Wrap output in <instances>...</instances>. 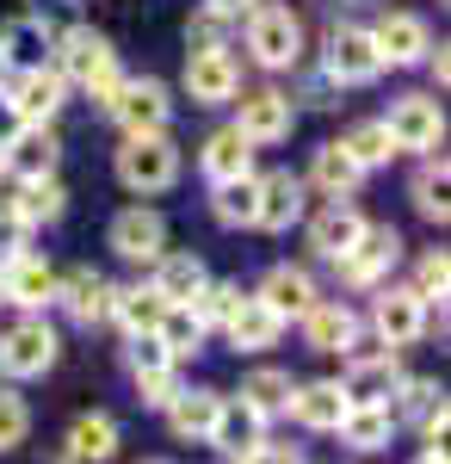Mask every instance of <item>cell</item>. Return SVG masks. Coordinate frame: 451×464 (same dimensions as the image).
<instances>
[{
	"label": "cell",
	"instance_id": "obj_1",
	"mask_svg": "<svg viewBox=\"0 0 451 464\" xmlns=\"http://www.w3.org/2000/svg\"><path fill=\"white\" fill-rule=\"evenodd\" d=\"M242 44L247 56L260 63L266 74H284L303 63V19H297V6H284V0H260V6H247L242 13Z\"/></svg>",
	"mask_w": 451,
	"mask_h": 464
},
{
	"label": "cell",
	"instance_id": "obj_2",
	"mask_svg": "<svg viewBox=\"0 0 451 464\" xmlns=\"http://www.w3.org/2000/svg\"><path fill=\"white\" fill-rule=\"evenodd\" d=\"M111 174H118L124 192H137V198L174 192V186H179V143L168 137V130H155V137H124L118 161H111Z\"/></svg>",
	"mask_w": 451,
	"mask_h": 464
},
{
	"label": "cell",
	"instance_id": "obj_3",
	"mask_svg": "<svg viewBox=\"0 0 451 464\" xmlns=\"http://www.w3.org/2000/svg\"><path fill=\"white\" fill-rule=\"evenodd\" d=\"M105 118L124 130V137H155L174 124V87L155 81V74H124V87L111 93Z\"/></svg>",
	"mask_w": 451,
	"mask_h": 464
},
{
	"label": "cell",
	"instance_id": "obj_4",
	"mask_svg": "<svg viewBox=\"0 0 451 464\" xmlns=\"http://www.w3.org/2000/svg\"><path fill=\"white\" fill-rule=\"evenodd\" d=\"M396 260H402V236H396V223H365L359 242L334 260V273H341V285H347V291H378V285H389Z\"/></svg>",
	"mask_w": 451,
	"mask_h": 464
},
{
	"label": "cell",
	"instance_id": "obj_5",
	"mask_svg": "<svg viewBox=\"0 0 451 464\" xmlns=\"http://www.w3.org/2000/svg\"><path fill=\"white\" fill-rule=\"evenodd\" d=\"M383 130H389L396 155H439V143H446L439 93H396L383 111Z\"/></svg>",
	"mask_w": 451,
	"mask_h": 464
},
{
	"label": "cell",
	"instance_id": "obj_6",
	"mask_svg": "<svg viewBox=\"0 0 451 464\" xmlns=\"http://www.w3.org/2000/svg\"><path fill=\"white\" fill-rule=\"evenodd\" d=\"M229 106H235V130L247 137V149H278L297 130V100L284 87H254V93H235Z\"/></svg>",
	"mask_w": 451,
	"mask_h": 464
},
{
	"label": "cell",
	"instance_id": "obj_7",
	"mask_svg": "<svg viewBox=\"0 0 451 464\" xmlns=\"http://www.w3.org/2000/svg\"><path fill=\"white\" fill-rule=\"evenodd\" d=\"M50 69L62 74L69 87H93L105 69H118V50H111V37L93 32V25H69V32L50 37Z\"/></svg>",
	"mask_w": 451,
	"mask_h": 464
},
{
	"label": "cell",
	"instance_id": "obj_8",
	"mask_svg": "<svg viewBox=\"0 0 451 464\" xmlns=\"http://www.w3.org/2000/svg\"><path fill=\"white\" fill-rule=\"evenodd\" d=\"M62 353V341H56V328L43 316H19L6 334H0V372L19 384V378H43L50 365Z\"/></svg>",
	"mask_w": 451,
	"mask_h": 464
},
{
	"label": "cell",
	"instance_id": "obj_9",
	"mask_svg": "<svg viewBox=\"0 0 451 464\" xmlns=\"http://www.w3.org/2000/svg\"><path fill=\"white\" fill-rule=\"evenodd\" d=\"M427 322H433V310L420 304L408 285H378V297H371V334H378L389 353H402V347H415L420 334H427Z\"/></svg>",
	"mask_w": 451,
	"mask_h": 464
},
{
	"label": "cell",
	"instance_id": "obj_10",
	"mask_svg": "<svg viewBox=\"0 0 451 464\" xmlns=\"http://www.w3.org/2000/svg\"><path fill=\"white\" fill-rule=\"evenodd\" d=\"M105 248L118 260H130V266H155L168 254V217L155 205H124L111 217V229H105Z\"/></svg>",
	"mask_w": 451,
	"mask_h": 464
},
{
	"label": "cell",
	"instance_id": "obj_11",
	"mask_svg": "<svg viewBox=\"0 0 451 464\" xmlns=\"http://www.w3.org/2000/svg\"><path fill=\"white\" fill-rule=\"evenodd\" d=\"M321 74L334 87H371L383 74L378 50H371V32L365 25H334V32L321 37Z\"/></svg>",
	"mask_w": 451,
	"mask_h": 464
},
{
	"label": "cell",
	"instance_id": "obj_12",
	"mask_svg": "<svg viewBox=\"0 0 451 464\" xmlns=\"http://www.w3.org/2000/svg\"><path fill=\"white\" fill-rule=\"evenodd\" d=\"M192 106H229L242 93V56L235 50H186V74H179Z\"/></svg>",
	"mask_w": 451,
	"mask_h": 464
},
{
	"label": "cell",
	"instance_id": "obj_13",
	"mask_svg": "<svg viewBox=\"0 0 451 464\" xmlns=\"http://www.w3.org/2000/svg\"><path fill=\"white\" fill-rule=\"evenodd\" d=\"M0 100L13 106L19 124H56V111L69 100V81L50 69V63H37V69H19L6 87H0Z\"/></svg>",
	"mask_w": 451,
	"mask_h": 464
},
{
	"label": "cell",
	"instance_id": "obj_14",
	"mask_svg": "<svg viewBox=\"0 0 451 464\" xmlns=\"http://www.w3.org/2000/svg\"><path fill=\"white\" fill-rule=\"evenodd\" d=\"M371 32V50H378L383 69H420V56L433 50V25L420 19V13H383L378 25H365Z\"/></svg>",
	"mask_w": 451,
	"mask_h": 464
},
{
	"label": "cell",
	"instance_id": "obj_15",
	"mask_svg": "<svg viewBox=\"0 0 451 464\" xmlns=\"http://www.w3.org/2000/svg\"><path fill=\"white\" fill-rule=\"evenodd\" d=\"M303 174L291 168H273V174H254V229H273L284 236L291 223H303Z\"/></svg>",
	"mask_w": 451,
	"mask_h": 464
},
{
	"label": "cell",
	"instance_id": "obj_16",
	"mask_svg": "<svg viewBox=\"0 0 451 464\" xmlns=\"http://www.w3.org/2000/svg\"><path fill=\"white\" fill-rule=\"evenodd\" d=\"M0 161H6V174L13 179H50L62 168V137H56V124H19L6 149H0Z\"/></svg>",
	"mask_w": 451,
	"mask_h": 464
},
{
	"label": "cell",
	"instance_id": "obj_17",
	"mask_svg": "<svg viewBox=\"0 0 451 464\" xmlns=\"http://www.w3.org/2000/svg\"><path fill=\"white\" fill-rule=\"evenodd\" d=\"M111 279H105L100 266H69V273H56V304L69 310V322H81V328H100V322H111Z\"/></svg>",
	"mask_w": 451,
	"mask_h": 464
},
{
	"label": "cell",
	"instance_id": "obj_18",
	"mask_svg": "<svg viewBox=\"0 0 451 464\" xmlns=\"http://www.w3.org/2000/svg\"><path fill=\"white\" fill-rule=\"evenodd\" d=\"M0 279H6V304H19L25 316H43V310L56 304V266L32 248L0 260Z\"/></svg>",
	"mask_w": 451,
	"mask_h": 464
},
{
	"label": "cell",
	"instance_id": "obj_19",
	"mask_svg": "<svg viewBox=\"0 0 451 464\" xmlns=\"http://www.w3.org/2000/svg\"><path fill=\"white\" fill-rule=\"evenodd\" d=\"M297 328H303L310 353H347V341L359 334V310H352L347 297H315L310 310L297 316Z\"/></svg>",
	"mask_w": 451,
	"mask_h": 464
},
{
	"label": "cell",
	"instance_id": "obj_20",
	"mask_svg": "<svg viewBox=\"0 0 451 464\" xmlns=\"http://www.w3.org/2000/svg\"><path fill=\"white\" fill-rule=\"evenodd\" d=\"M205 446H216L223 459L235 464V459H247V452H260V446H266V421L247 409L242 396H223V402H216V421H210V440H205Z\"/></svg>",
	"mask_w": 451,
	"mask_h": 464
},
{
	"label": "cell",
	"instance_id": "obj_21",
	"mask_svg": "<svg viewBox=\"0 0 451 464\" xmlns=\"http://www.w3.org/2000/svg\"><path fill=\"white\" fill-rule=\"evenodd\" d=\"M402 384V359L389 353H365V359H347V378H341V396L347 409H371V402H389V391Z\"/></svg>",
	"mask_w": 451,
	"mask_h": 464
},
{
	"label": "cell",
	"instance_id": "obj_22",
	"mask_svg": "<svg viewBox=\"0 0 451 464\" xmlns=\"http://www.w3.org/2000/svg\"><path fill=\"white\" fill-rule=\"evenodd\" d=\"M223 341L235 347V353H266V347H278L284 341V322L254 297V291H242V304H235V316L223 322Z\"/></svg>",
	"mask_w": 451,
	"mask_h": 464
},
{
	"label": "cell",
	"instance_id": "obj_23",
	"mask_svg": "<svg viewBox=\"0 0 451 464\" xmlns=\"http://www.w3.org/2000/svg\"><path fill=\"white\" fill-rule=\"evenodd\" d=\"M359 229H365V211H359L352 198H328V205L310 217V248L321 254V260H341V254L359 242Z\"/></svg>",
	"mask_w": 451,
	"mask_h": 464
},
{
	"label": "cell",
	"instance_id": "obj_24",
	"mask_svg": "<svg viewBox=\"0 0 451 464\" xmlns=\"http://www.w3.org/2000/svg\"><path fill=\"white\" fill-rule=\"evenodd\" d=\"M254 297H260V304H266V310H273V316L291 328V322L303 316L321 291H315V279L303 273V266H273V273L260 279V291H254Z\"/></svg>",
	"mask_w": 451,
	"mask_h": 464
},
{
	"label": "cell",
	"instance_id": "obj_25",
	"mask_svg": "<svg viewBox=\"0 0 451 464\" xmlns=\"http://www.w3.org/2000/svg\"><path fill=\"white\" fill-rule=\"evenodd\" d=\"M50 19L43 13H19V19H6L0 25V56H6V69H37V63H50Z\"/></svg>",
	"mask_w": 451,
	"mask_h": 464
},
{
	"label": "cell",
	"instance_id": "obj_26",
	"mask_svg": "<svg viewBox=\"0 0 451 464\" xmlns=\"http://www.w3.org/2000/svg\"><path fill=\"white\" fill-rule=\"evenodd\" d=\"M284 415H297V428H310V433H334L347 421V396H341L334 378H315V384H297L291 391V409Z\"/></svg>",
	"mask_w": 451,
	"mask_h": 464
},
{
	"label": "cell",
	"instance_id": "obj_27",
	"mask_svg": "<svg viewBox=\"0 0 451 464\" xmlns=\"http://www.w3.org/2000/svg\"><path fill=\"white\" fill-rule=\"evenodd\" d=\"M198 174H205L210 186L254 174V149H247V137L235 130V124H223V130H210V137H205V149H198Z\"/></svg>",
	"mask_w": 451,
	"mask_h": 464
},
{
	"label": "cell",
	"instance_id": "obj_28",
	"mask_svg": "<svg viewBox=\"0 0 451 464\" xmlns=\"http://www.w3.org/2000/svg\"><path fill=\"white\" fill-rule=\"evenodd\" d=\"M216 402H223V391H192V384H179L174 391V402L161 409L168 415V433L174 440H210V421H216Z\"/></svg>",
	"mask_w": 451,
	"mask_h": 464
},
{
	"label": "cell",
	"instance_id": "obj_29",
	"mask_svg": "<svg viewBox=\"0 0 451 464\" xmlns=\"http://www.w3.org/2000/svg\"><path fill=\"white\" fill-rule=\"evenodd\" d=\"M118 440H124L118 415H105V409H93V415H74V428H69V459H74V464H105V459H118Z\"/></svg>",
	"mask_w": 451,
	"mask_h": 464
},
{
	"label": "cell",
	"instance_id": "obj_30",
	"mask_svg": "<svg viewBox=\"0 0 451 464\" xmlns=\"http://www.w3.org/2000/svg\"><path fill=\"white\" fill-rule=\"evenodd\" d=\"M359 161H352L347 149L341 143H321L310 155V174H303V186H315V192H321V198H352V192H359Z\"/></svg>",
	"mask_w": 451,
	"mask_h": 464
},
{
	"label": "cell",
	"instance_id": "obj_31",
	"mask_svg": "<svg viewBox=\"0 0 451 464\" xmlns=\"http://www.w3.org/2000/svg\"><path fill=\"white\" fill-rule=\"evenodd\" d=\"M205 279H210V266L198 260V254H179V248H168L161 260H155V279H149V285L161 291L168 304H192Z\"/></svg>",
	"mask_w": 451,
	"mask_h": 464
},
{
	"label": "cell",
	"instance_id": "obj_32",
	"mask_svg": "<svg viewBox=\"0 0 451 464\" xmlns=\"http://www.w3.org/2000/svg\"><path fill=\"white\" fill-rule=\"evenodd\" d=\"M291 391H297V384H291V372H278V365H254L242 378V402L260 421H278V415L291 409Z\"/></svg>",
	"mask_w": 451,
	"mask_h": 464
},
{
	"label": "cell",
	"instance_id": "obj_33",
	"mask_svg": "<svg viewBox=\"0 0 451 464\" xmlns=\"http://www.w3.org/2000/svg\"><path fill=\"white\" fill-rule=\"evenodd\" d=\"M334 143H341L352 161H359V174H378V168H389V161H396V143H389L383 118H359V124H347Z\"/></svg>",
	"mask_w": 451,
	"mask_h": 464
},
{
	"label": "cell",
	"instance_id": "obj_34",
	"mask_svg": "<svg viewBox=\"0 0 451 464\" xmlns=\"http://www.w3.org/2000/svg\"><path fill=\"white\" fill-rule=\"evenodd\" d=\"M161 310H168V297L155 285H118L111 291V322H118L124 334H155Z\"/></svg>",
	"mask_w": 451,
	"mask_h": 464
},
{
	"label": "cell",
	"instance_id": "obj_35",
	"mask_svg": "<svg viewBox=\"0 0 451 464\" xmlns=\"http://www.w3.org/2000/svg\"><path fill=\"white\" fill-rule=\"evenodd\" d=\"M341 440H347L352 452H389V440H396V415L371 402V409H347V421H341Z\"/></svg>",
	"mask_w": 451,
	"mask_h": 464
},
{
	"label": "cell",
	"instance_id": "obj_36",
	"mask_svg": "<svg viewBox=\"0 0 451 464\" xmlns=\"http://www.w3.org/2000/svg\"><path fill=\"white\" fill-rule=\"evenodd\" d=\"M205 334H210V328L192 316V304H168V310H161V322H155V341H161L174 359L205 353Z\"/></svg>",
	"mask_w": 451,
	"mask_h": 464
},
{
	"label": "cell",
	"instance_id": "obj_37",
	"mask_svg": "<svg viewBox=\"0 0 451 464\" xmlns=\"http://www.w3.org/2000/svg\"><path fill=\"white\" fill-rule=\"evenodd\" d=\"M13 205H19V217L25 223H62V211H69V192H62V179H19V192H13Z\"/></svg>",
	"mask_w": 451,
	"mask_h": 464
},
{
	"label": "cell",
	"instance_id": "obj_38",
	"mask_svg": "<svg viewBox=\"0 0 451 464\" xmlns=\"http://www.w3.org/2000/svg\"><path fill=\"white\" fill-rule=\"evenodd\" d=\"M408 198H415V211L427 223H446L451 205H446V155H420V174L408 186Z\"/></svg>",
	"mask_w": 451,
	"mask_h": 464
},
{
	"label": "cell",
	"instance_id": "obj_39",
	"mask_svg": "<svg viewBox=\"0 0 451 464\" xmlns=\"http://www.w3.org/2000/svg\"><path fill=\"white\" fill-rule=\"evenodd\" d=\"M210 217H216L223 229H254V174L210 186Z\"/></svg>",
	"mask_w": 451,
	"mask_h": 464
},
{
	"label": "cell",
	"instance_id": "obj_40",
	"mask_svg": "<svg viewBox=\"0 0 451 464\" xmlns=\"http://www.w3.org/2000/svg\"><path fill=\"white\" fill-rule=\"evenodd\" d=\"M439 402H446V391H439L433 378H408V372H402V384L389 391L383 409H389V415H396V428H402V421H420V415H427V409H439Z\"/></svg>",
	"mask_w": 451,
	"mask_h": 464
},
{
	"label": "cell",
	"instance_id": "obj_41",
	"mask_svg": "<svg viewBox=\"0 0 451 464\" xmlns=\"http://www.w3.org/2000/svg\"><path fill=\"white\" fill-rule=\"evenodd\" d=\"M235 304H242V285H229V279H205L198 297H192V316L205 322V328H223V322L235 316Z\"/></svg>",
	"mask_w": 451,
	"mask_h": 464
},
{
	"label": "cell",
	"instance_id": "obj_42",
	"mask_svg": "<svg viewBox=\"0 0 451 464\" xmlns=\"http://www.w3.org/2000/svg\"><path fill=\"white\" fill-rule=\"evenodd\" d=\"M25 433H32V402L13 391V384H0V452L25 446Z\"/></svg>",
	"mask_w": 451,
	"mask_h": 464
},
{
	"label": "cell",
	"instance_id": "obj_43",
	"mask_svg": "<svg viewBox=\"0 0 451 464\" xmlns=\"http://www.w3.org/2000/svg\"><path fill=\"white\" fill-rule=\"evenodd\" d=\"M446 285H451V266H446V254H420V266H415V297L420 304H427V310H433V304H439V310H446Z\"/></svg>",
	"mask_w": 451,
	"mask_h": 464
},
{
	"label": "cell",
	"instance_id": "obj_44",
	"mask_svg": "<svg viewBox=\"0 0 451 464\" xmlns=\"http://www.w3.org/2000/svg\"><path fill=\"white\" fill-rule=\"evenodd\" d=\"M124 365H130V378H142V372H168V365H179L155 334H130V347H124Z\"/></svg>",
	"mask_w": 451,
	"mask_h": 464
},
{
	"label": "cell",
	"instance_id": "obj_45",
	"mask_svg": "<svg viewBox=\"0 0 451 464\" xmlns=\"http://www.w3.org/2000/svg\"><path fill=\"white\" fill-rule=\"evenodd\" d=\"M25 242H32V223L19 217V205H13V192H0V260L25 254Z\"/></svg>",
	"mask_w": 451,
	"mask_h": 464
},
{
	"label": "cell",
	"instance_id": "obj_46",
	"mask_svg": "<svg viewBox=\"0 0 451 464\" xmlns=\"http://www.w3.org/2000/svg\"><path fill=\"white\" fill-rule=\"evenodd\" d=\"M229 25H235V19H223V13L205 6V13L186 25V44H192V50H229Z\"/></svg>",
	"mask_w": 451,
	"mask_h": 464
},
{
	"label": "cell",
	"instance_id": "obj_47",
	"mask_svg": "<svg viewBox=\"0 0 451 464\" xmlns=\"http://www.w3.org/2000/svg\"><path fill=\"white\" fill-rule=\"evenodd\" d=\"M174 391H179V365H168V372H142L137 378V396L149 402V409H168Z\"/></svg>",
	"mask_w": 451,
	"mask_h": 464
},
{
	"label": "cell",
	"instance_id": "obj_48",
	"mask_svg": "<svg viewBox=\"0 0 451 464\" xmlns=\"http://www.w3.org/2000/svg\"><path fill=\"white\" fill-rule=\"evenodd\" d=\"M235 464H303V452H297V446H273V440H266L260 452H247V459H235Z\"/></svg>",
	"mask_w": 451,
	"mask_h": 464
},
{
	"label": "cell",
	"instance_id": "obj_49",
	"mask_svg": "<svg viewBox=\"0 0 451 464\" xmlns=\"http://www.w3.org/2000/svg\"><path fill=\"white\" fill-rule=\"evenodd\" d=\"M420 69L433 74V87H446V81H451V56H446V44H433V50L420 56Z\"/></svg>",
	"mask_w": 451,
	"mask_h": 464
},
{
	"label": "cell",
	"instance_id": "obj_50",
	"mask_svg": "<svg viewBox=\"0 0 451 464\" xmlns=\"http://www.w3.org/2000/svg\"><path fill=\"white\" fill-rule=\"evenodd\" d=\"M210 13H223V19H242L247 6H260V0H205Z\"/></svg>",
	"mask_w": 451,
	"mask_h": 464
},
{
	"label": "cell",
	"instance_id": "obj_51",
	"mask_svg": "<svg viewBox=\"0 0 451 464\" xmlns=\"http://www.w3.org/2000/svg\"><path fill=\"white\" fill-rule=\"evenodd\" d=\"M415 464H446V452H420V459Z\"/></svg>",
	"mask_w": 451,
	"mask_h": 464
},
{
	"label": "cell",
	"instance_id": "obj_52",
	"mask_svg": "<svg viewBox=\"0 0 451 464\" xmlns=\"http://www.w3.org/2000/svg\"><path fill=\"white\" fill-rule=\"evenodd\" d=\"M6 81H13V69H6V56H0V87H6Z\"/></svg>",
	"mask_w": 451,
	"mask_h": 464
},
{
	"label": "cell",
	"instance_id": "obj_53",
	"mask_svg": "<svg viewBox=\"0 0 451 464\" xmlns=\"http://www.w3.org/2000/svg\"><path fill=\"white\" fill-rule=\"evenodd\" d=\"M0 304H6V279H0Z\"/></svg>",
	"mask_w": 451,
	"mask_h": 464
},
{
	"label": "cell",
	"instance_id": "obj_54",
	"mask_svg": "<svg viewBox=\"0 0 451 464\" xmlns=\"http://www.w3.org/2000/svg\"><path fill=\"white\" fill-rule=\"evenodd\" d=\"M142 464H168V459H142Z\"/></svg>",
	"mask_w": 451,
	"mask_h": 464
},
{
	"label": "cell",
	"instance_id": "obj_55",
	"mask_svg": "<svg viewBox=\"0 0 451 464\" xmlns=\"http://www.w3.org/2000/svg\"><path fill=\"white\" fill-rule=\"evenodd\" d=\"M0 179H6V161H0Z\"/></svg>",
	"mask_w": 451,
	"mask_h": 464
},
{
	"label": "cell",
	"instance_id": "obj_56",
	"mask_svg": "<svg viewBox=\"0 0 451 464\" xmlns=\"http://www.w3.org/2000/svg\"><path fill=\"white\" fill-rule=\"evenodd\" d=\"M62 464H74V459H62Z\"/></svg>",
	"mask_w": 451,
	"mask_h": 464
}]
</instances>
